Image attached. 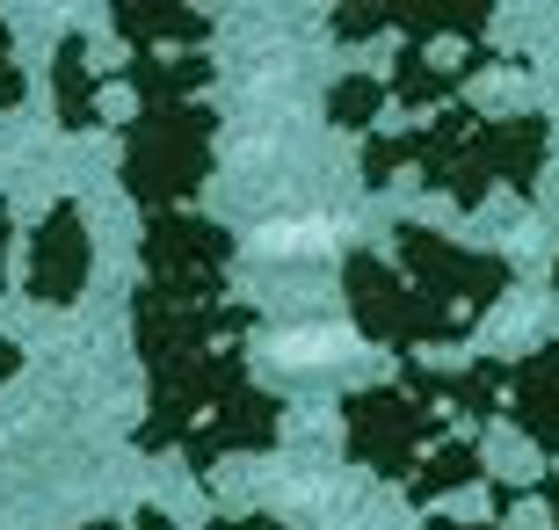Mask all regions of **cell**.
<instances>
[{
	"instance_id": "obj_16",
	"label": "cell",
	"mask_w": 559,
	"mask_h": 530,
	"mask_svg": "<svg viewBox=\"0 0 559 530\" xmlns=\"http://www.w3.org/2000/svg\"><path fill=\"white\" fill-rule=\"evenodd\" d=\"M211 530H284V523H270V516H218Z\"/></svg>"
},
{
	"instance_id": "obj_11",
	"label": "cell",
	"mask_w": 559,
	"mask_h": 530,
	"mask_svg": "<svg viewBox=\"0 0 559 530\" xmlns=\"http://www.w3.org/2000/svg\"><path fill=\"white\" fill-rule=\"evenodd\" d=\"M473 480H487L479 444H473V436H451V444H436V458L407 480V494H415V502H443L451 487H473Z\"/></svg>"
},
{
	"instance_id": "obj_2",
	"label": "cell",
	"mask_w": 559,
	"mask_h": 530,
	"mask_svg": "<svg viewBox=\"0 0 559 530\" xmlns=\"http://www.w3.org/2000/svg\"><path fill=\"white\" fill-rule=\"evenodd\" d=\"M509 276L516 269L501 255H473L429 225H400L393 255H349L342 291H349V313L371 342L443 349L465 342V327L509 291Z\"/></svg>"
},
{
	"instance_id": "obj_13",
	"label": "cell",
	"mask_w": 559,
	"mask_h": 530,
	"mask_svg": "<svg viewBox=\"0 0 559 530\" xmlns=\"http://www.w3.org/2000/svg\"><path fill=\"white\" fill-rule=\"evenodd\" d=\"M487 502H495V523H501L509 509H516V502H545V509H552V530H559V472H545V480H531V487L487 480Z\"/></svg>"
},
{
	"instance_id": "obj_1",
	"label": "cell",
	"mask_w": 559,
	"mask_h": 530,
	"mask_svg": "<svg viewBox=\"0 0 559 530\" xmlns=\"http://www.w3.org/2000/svg\"><path fill=\"white\" fill-rule=\"evenodd\" d=\"M139 349L153 370V414L139 422V444L160 450L175 444L189 458L197 480H211V466L226 450H270L276 444V400L248 386L240 364V334L254 327L248 306H182L167 291L145 284L139 306Z\"/></svg>"
},
{
	"instance_id": "obj_19",
	"label": "cell",
	"mask_w": 559,
	"mask_h": 530,
	"mask_svg": "<svg viewBox=\"0 0 559 530\" xmlns=\"http://www.w3.org/2000/svg\"><path fill=\"white\" fill-rule=\"evenodd\" d=\"M22 364V356H15V349H8V342H0V378H8V370H15Z\"/></svg>"
},
{
	"instance_id": "obj_7",
	"label": "cell",
	"mask_w": 559,
	"mask_h": 530,
	"mask_svg": "<svg viewBox=\"0 0 559 530\" xmlns=\"http://www.w3.org/2000/svg\"><path fill=\"white\" fill-rule=\"evenodd\" d=\"M29 298H44V306H66V298H81L87 284V219L81 204H51L44 211V225L29 233Z\"/></svg>"
},
{
	"instance_id": "obj_12",
	"label": "cell",
	"mask_w": 559,
	"mask_h": 530,
	"mask_svg": "<svg viewBox=\"0 0 559 530\" xmlns=\"http://www.w3.org/2000/svg\"><path fill=\"white\" fill-rule=\"evenodd\" d=\"M385 103H393V87H385V81H371V73H349V81H334L328 117L349 123V131H371V123L385 117Z\"/></svg>"
},
{
	"instance_id": "obj_10",
	"label": "cell",
	"mask_w": 559,
	"mask_h": 530,
	"mask_svg": "<svg viewBox=\"0 0 559 530\" xmlns=\"http://www.w3.org/2000/svg\"><path fill=\"white\" fill-rule=\"evenodd\" d=\"M117 30L131 37V51H153V44H204L211 22L189 15V8H117Z\"/></svg>"
},
{
	"instance_id": "obj_8",
	"label": "cell",
	"mask_w": 559,
	"mask_h": 530,
	"mask_svg": "<svg viewBox=\"0 0 559 530\" xmlns=\"http://www.w3.org/2000/svg\"><path fill=\"white\" fill-rule=\"evenodd\" d=\"M501 414H509L545 458H559V342L531 349L516 364H501Z\"/></svg>"
},
{
	"instance_id": "obj_9",
	"label": "cell",
	"mask_w": 559,
	"mask_h": 530,
	"mask_svg": "<svg viewBox=\"0 0 559 530\" xmlns=\"http://www.w3.org/2000/svg\"><path fill=\"white\" fill-rule=\"evenodd\" d=\"M51 87H59V123L66 131H87L95 123V87H103V73L87 66V37H66L59 59H51Z\"/></svg>"
},
{
	"instance_id": "obj_14",
	"label": "cell",
	"mask_w": 559,
	"mask_h": 530,
	"mask_svg": "<svg viewBox=\"0 0 559 530\" xmlns=\"http://www.w3.org/2000/svg\"><path fill=\"white\" fill-rule=\"evenodd\" d=\"M22 103V66L8 59V22H0V109Z\"/></svg>"
},
{
	"instance_id": "obj_15",
	"label": "cell",
	"mask_w": 559,
	"mask_h": 530,
	"mask_svg": "<svg viewBox=\"0 0 559 530\" xmlns=\"http://www.w3.org/2000/svg\"><path fill=\"white\" fill-rule=\"evenodd\" d=\"M87 530H175V523H167L160 509H139L131 523H87Z\"/></svg>"
},
{
	"instance_id": "obj_17",
	"label": "cell",
	"mask_w": 559,
	"mask_h": 530,
	"mask_svg": "<svg viewBox=\"0 0 559 530\" xmlns=\"http://www.w3.org/2000/svg\"><path fill=\"white\" fill-rule=\"evenodd\" d=\"M429 530H509V523H495V516H487V523H451V516H429Z\"/></svg>"
},
{
	"instance_id": "obj_4",
	"label": "cell",
	"mask_w": 559,
	"mask_h": 530,
	"mask_svg": "<svg viewBox=\"0 0 559 530\" xmlns=\"http://www.w3.org/2000/svg\"><path fill=\"white\" fill-rule=\"evenodd\" d=\"M124 81L139 87V117L124 123V189L145 204V219L182 211L197 182L211 175V117L197 87L211 81V59H167V51H131Z\"/></svg>"
},
{
	"instance_id": "obj_3",
	"label": "cell",
	"mask_w": 559,
	"mask_h": 530,
	"mask_svg": "<svg viewBox=\"0 0 559 530\" xmlns=\"http://www.w3.org/2000/svg\"><path fill=\"white\" fill-rule=\"evenodd\" d=\"M545 153H552V123L545 117H479V109L451 103L436 109L429 123H400V131H371L364 145V182H393V167H421V182L457 197V204H479L495 182L509 189H538Z\"/></svg>"
},
{
	"instance_id": "obj_18",
	"label": "cell",
	"mask_w": 559,
	"mask_h": 530,
	"mask_svg": "<svg viewBox=\"0 0 559 530\" xmlns=\"http://www.w3.org/2000/svg\"><path fill=\"white\" fill-rule=\"evenodd\" d=\"M0 284H8V204H0Z\"/></svg>"
},
{
	"instance_id": "obj_6",
	"label": "cell",
	"mask_w": 559,
	"mask_h": 530,
	"mask_svg": "<svg viewBox=\"0 0 559 530\" xmlns=\"http://www.w3.org/2000/svg\"><path fill=\"white\" fill-rule=\"evenodd\" d=\"M226 262H233V240L218 225L189 219V211L145 219V276H153V291L182 298V306H226Z\"/></svg>"
},
{
	"instance_id": "obj_5",
	"label": "cell",
	"mask_w": 559,
	"mask_h": 530,
	"mask_svg": "<svg viewBox=\"0 0 559 530\" xmlns=\"http://www.w3.org/2000/svg\"><path fill=\"white\" fill-rule=\"evenodd\" d=\"M342 436H349L356 466L385 472V480H415L421 450L451 444L457 422L436 400H421V392H407L393 378V386H371V392H356V400H342Z\"/></svg>"
}]
</instances>
